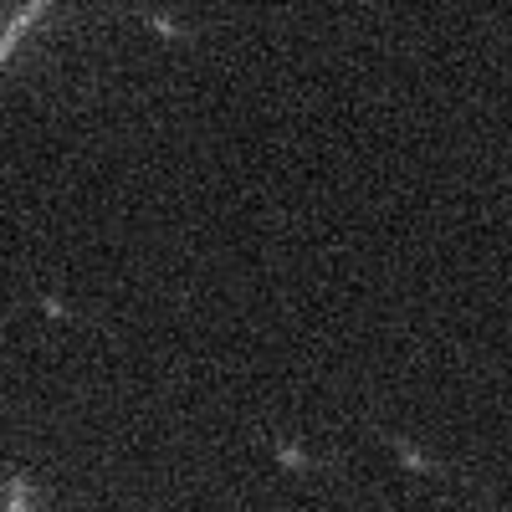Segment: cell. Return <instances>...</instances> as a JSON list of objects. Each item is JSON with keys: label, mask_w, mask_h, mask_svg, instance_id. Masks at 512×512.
<instances>
[{"label": "cell", "mask_w": 512, "mask_h": 512, "mask_svg": "<svg viewBox=\"0 0 512 512\" xmlns=\"http://www.w3.org/2000/svg\"><path fill=\"white\" fill-rule=\"evenodd\" d=\"M41 16H47V6H41V0H26V6H21V11L6 21V31H0V67H6V57L16 52V41H21V36H26Z\"/></svg>", "instance_id": "obj_1"}, {"label": "cell", "mask_w": 512, "mask_h": 512, "mask_svg": "<svg viewBox=\"0 0 512 512\" xmlns=\"http://www.w3.org/2000/svg\"><path fill=\"white\" fill-rule=\"evenodd\" d=\"M277 461L292 466V472H308V466H313V456H308L303 446H277Z\"/></svg>", "instance_id": "obj_3"}, {"label": "cell", "mask_w": 512, "mask_h": 512, "mask_svg": "<svg viewBox=\"0 0 512 512\" xmlns=\"http://www.w3.org/2000/svg\"><path fill=\"white\" fill-rule=\"evenodd\" d=\"M6 512H26V477L6 482Z\"/></svg>", "instance_id": "obj_4"}, {"label": "cell", "mask_w": 512, "mask_h": 512, "mask_svg": "<svg viewBox=\"0 0 512 512\" xmlns=\"http://www.w3.org/2000/svg\"><path fill=\"white\" fill-rule=\"evenodd\" d=\"M149 26H154V31H159V36H180V26H175V21H159V16H154V21H149Z\"/></svg>", "instance_id": "obj_6"}, {"label": "cell", "mask_w": 512, "mask_h": 512, "mask_svg": "<svg viewBox=\"0 0 512 512\" xmlns=\"http://www.w3.org/2000/svg\"><path fill=\"white\" fill-rule=\"evenodd\" d=\"M390 446H395V456H400V461L410 466V472H425V477H436V461H431V456H420V451H415V446H405L400 436H390Z\"/></svg>", "instance_id": "obj_2"}, {"label": "cell", "mask_w": 512, "mask_h": 512, "mask_svg": "<svg viewBox=\"0 0 512 512\" xmlns=\"http://www.w3.org/2000/svg\"><path fill=\"white\" fill-rule=\"evenodd\" d=\"M41 313H47V318H67V308H62V297H52V292L41 297Z\"/></svg>", "instance_id": "obj_5"}]
</instances>
